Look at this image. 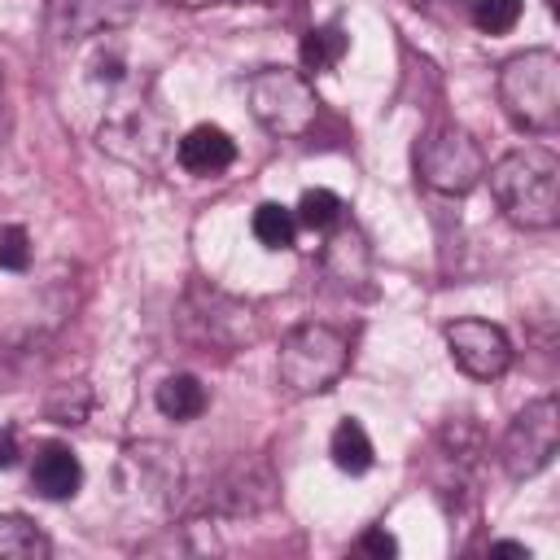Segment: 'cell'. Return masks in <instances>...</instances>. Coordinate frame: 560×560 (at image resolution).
Returning <instances> with one entry per match:
<instances>
[{
  "label": "cell",
  "instance_id": "cell-1",
  "mask_svg": "<svg viewBox=\"0 0 560 560\" xmlns=\"http://www.w3.org/2000/svg\"><path fill=\"white\" fill-rule=\"evenodd\" d=\"M490 192L516 228H556L560 223V158L547 144H525L503 153L490 166Z\"/></svg>",
  "mask_w": 560,
  "mask_h": 560
},
{
  "label": "cell",
  "instance_id": "cell-2",
  "mask_svg": "<svg viewBox=\"0 0 560 560\" xmlns=\"http://www.w3.org/2000/svg\"><path fill=\"white\" fill-rule=\"evenodd\" d=\"M499 105L529 131L551 136L560 127V57L551 48H525L499 66Z\"/></svg>",
  "mask_w": 560,
  "mask_h": 560
},
{
  "label": "cell",
  "instance_id": "cell-3",
  "mask_svg": "<svg viewBox=\"0 0 560 560\" xmlns=\"http://www.w3.org/2000/svg\"><path fill=\"white\" fill-rule=\"evenodd\" d=\"M350 363V341L332 324H298L280 341L276 376L289 394H319L328 389Z\"/></svg>",
  "mask_w": 560,
  "mask_h": 560
},
{
  "label": "cell",
  "instance_id": "cell-4",
  "mask_svg": "<svg viewBox=\"0 0 560 560\" xmlns=\"http://www.w3.org/2000/svg\"><path fill=\"white\" fill-rule=\"evenodd\" d=\"M416 175H420L424 188L459 197V192H468V188L481 184V175H486V153H481V144H477L464 127L438 122V127H429V131L416 140Z\"/></svg>",
  "mask_w": 560,
  "mask_h": 560
},
{
  "label": "cell",
  "instance_id": "cell-5",
  "mask_svg": "<svg viewBox=\"0 0 560 560\" xmlns=\"http://www.w3.org/2000/svg\"><path fill=\"white\" fill-rule=\"evenodd\" d=\"M249 109L254 118L271 131V136H284V140H298L315 127V114H319V101H315V88L306 83L302 70H289V66H267L249 79Z\"/></svg>",
  "mask_w": 560,
  "mask_h": 560
},
{
  "label": "cell",
  "instance_id": "cell-6",
  "mask_svg": "<svg viewBox=\"0 0 560 560\" xmlns=\"http://www.w3.org/2000/svg\"><path fill=\"white\" fill-rule=\"evenodd\" d=\"M556 446H560V407L547 394V398L525 402L512 416V424L499 442V464L512 481H525V477L542 472L556 459Z\"/></svg>",
  "mask_w": 560,
  "mask_h": 560
},
{
  "label": "cell",
  "instance_id": "cell-7",
  "mask_svg": "<svg viewBox=\"0 0 560 560\" xmlns=\"http://www.w3.org/2000/svg\"><path fill=\"white\" fill-rule=\"evenodd\" d=\"M446 350H451L455 368L477 376V381H494V376H503L512 368V341L490 319H455V324H446Z\"/></svg>",
  "mask_w": 560,
  "mask_h": 560
},
{
  "label": "cell",
  "instance_id": "cell-8",
  "mask_svg": "<svg viewBox=\"0 0 560 560\" xmlns=\"http://www.w3.org/2000/svg\"><path fill=\"white\" fill-rule=\"evenodd\" d=\"M136 13H140V0H48L44 26L52 39L79 44V39H92V35L136 22Z\"/></svg>",
  "mask_w": 560,
  "mask_h": 560
},
{
  "label": "cell",
  "instance_id": "cell-9",
  "mask_svg": "<svg viewBox=\"0 0 560 560\" xmlns=\"http://www.w3.org/2000/svg\"><path fill=\"white\" fill-rule=\"evenodd\" d=\"M101 149H109L131 166H153L158 153L166 149V136H162V122L140 105L131 114H114L109 122H101Z\"/></svg>",
  "mask_w": 560,
  "mask_h": 560
},
{
  "label": "cell",
  "instance_id": "cell-10",
  "mask_svg": "<svg viewBox=\"0 0 560 560\" xmlns=\"http://www.w3.org/2000/svg\"><path fill=\"white\" fill-rule=\"evenodd\" d=\"M175 158H179V166H184L188 175H206V179H210V175H223V171L236 162V140H232L223 127L201 122V127L184 131Z\"/></svg>",
  "mask_w": 560,
  "mask_h": 560
},
{
  "label": "cell",
  "instance_id": "cell-11",
  "mask_svg": "<svg viewBox=\"0 0 560 560\" xmlns=\"http://www.w3.org/2000/svg\"><path fill=\"white\" fill-rule=\"evenodd\" d=\"M31 486L35 494L44 499H74L79 486H83V464L70 446L61 442H44L35 451V464H31Z\"/></svg>",
  "mask_w": 560,
  "mask_h": 560
},
{
  "label": "cell",
  "instance_id": "cell-12",
  "mask_svg": "<svg viewBox=\"0 0 560 560\" xmlns=\"http://www.w3.org/2000/svg\"><path fill=\"white\" fill-rule=\"evenodd\" d=\"M153 402H158V411L166 420H197L206 411V385L197 376H188V372H175V376H166L158 385Z\"/></svg>",
  "mask_w": 560,
  "mask_h": 560
},
{
  "label": "cell",
  "instance_id": "cell-13",
  "mask_svg": "<svg viewBox=\"0 0 560 560\" xmlns=\"http://www.w3.org/2000/svg\"><path fill=\"white\" fill-rule=\"evenodd\" d=\"M324 262H328V276L337 280V284H359L363 276H368V249H363V241H359V232H350V228H332V241H328V249H324Z\"/></svg>",
  "mask_w": 560,
  "mask_h": 560
},
{
  "label": "cell",
  "instance_id": "cell-14",
  "mask_svg": "<svg viewBox=\"0 0 560 560\" xmlns=\"http://www.w3.org/2000/svg\"><path fill=\"white\" fill-rule=\"evenodd\" d=\"M328 455H332V464H337L341 472H350V477L368 472V468H372V438H368V429H363L354 416H346V420L332 429V438H328Z\"/></svg>",
  "mask_w": 560,
  "mask_h": 560
},
{
  "label": "cell",
  "instance_id": "cell-15",
  "mask_svg": "<svg viewBox=\"0 0 560 560\" xmlns=\"http://www.w3.org/2000/svg\"><path fill=\"white\" fill-rule=\"evenodd\" d=\"M52 542L44 538V529H35L26 516L0 512V560H44Z\"/></svg>",
  "mask_w": 560,
  "mask_h": 560
},
{
  "label": "cell",
  "instance_id": "cell-16",
  "mask_svg": "<svg viewBox=\"0 0 560 560\" xmlns=\"http://www.w3.org/2000/svg\"><path fill=\"white\" fill-rule=\"evenodd\" d=\"M346 31L337 26V22H328V26H311L306 35H302V70L306 74H324V70H332L341 57H346Z\"/></svg>",
  "mask_w": 560,
  "mask_h": 560
},
{
  "label": "cell",
  "instance_id": "cell-17",
  "mask_svg": "<svg viewBox=\"0 0 560 560\" xmlns=\"http://www.w3.org/2000/svg\"><path fill=\"white\" fill-rule=\"evenodd\" d=\"M249 228H254L258 245H267V249H289L293 236H298V219H293V210H284L280 201H262V206L254 210Z\"/></svg>",
  "mask_w": 560,
  "mask_h": 560
},
{
  "label": "cell",
  "instance_id": "cell-18",
  "mask_svg": "<svg viewBox=\"0 0 560 560\" xmlns=\"http://www.w3.org/2000/svg\"><path fill=\"white\" fill-rule=\"evenodd\" d=\"M293 219H298L302 228H311V232H332V228L341 223V197L328 192V188H306Z\"/></svg>",
  "mask_w": 560,
  "mask_h": 560
},
{
  "label": "cell",
  "instance_id": "cell-19",
  "mask_svg": "<svg viewBox=\"0 0 560 560\" xmlns=\"http://www.w3.org/2000/svg\"><path fill=\"white\" fill-rule=\"evenodd\" d=\"M525 13V0H477L472 4V22L486 35H508Z\"/></svg>",
  "mask_w": 560,
  "mask_h": 560
},
{
  "label": "cell",
  "instance_id": "cell-20",
  "mask_svg": "<svg viewBox=\"0 0 560 560\" xmlns=\"http://www.w3.org/2000/svg\"><path fill=\"white\" fill-rule=\"evenodd\" d=\"M92 411V389L88 385H61L48 398V420L52 424H83Z\"/></svg>",
  "mask_w": 560,
  "mask_h": 560
},
{
  "label": "cell",
  "instance_id": "cell-21",
  "mask_svg": "<svg viewBox=\"0 0 560 560\" xmlns=\"http://www.w3.org/2000/svg\"><path fill=\"white\" fill-rule=\"evenodd\" d=\"M0 267L26 271L31 267V236L22 223H0Z\"/></svg>",
  "mask_w": 560,
  "mask_h": 560
},
{
  "label": "cell",
  "instance_id": "cell-22",
  "mask_svg": "<svg viewBox=\"0 0 560 560\" xmlns=\"http://www.w3.org/2000/svg\"><path fill=\"white\" fill-rule=\"evenodd\" d=\"M359 551H368V556H394L398 542H394V534H389L385 525H372V529L359 538Z\"/></svg>",
  "mask_w": 560,
  "mask_h": 560
},
{
  "label": "cell",
  "instance_id": "cell-23",
  "mask_svg": "<svg viewBox=\"0 0 560 560\" xmlns=\"http://www.w3.org/2000/svg\"><path fill=\"white\" fill-rule=\"evenodd\" d=\"M13 464H18V433L0 429V468H13Z\"/></svg>",
  "mask_w": 560,
  "mask_h": 560
},
{
  "label": "cell",
  "instance_id": "cell-24",
  "mask_svg": "<svg viewBox=\"0 0 560 560\" xmlns=\"http://www.w3.org/2000/svg\"><path fill=\"white\" fill-rule=\"evenodd\" d=\"M490 551H499V556H525L529 560V547L525 542H490Z\"/></svg>",
  "mask_w": 560,
  "mask_h": 560
},
{
  "label": "cell",
  "instance_id": "cell-25",
  "mask_svg": "<svg viewBox=\"0 0 560 560\" xmlns=\"http://www.w3.org/2000/svg\"><path fill=\"white\" fill-rule=\"evenodd\" d=\"M166 4H184V9H201V4H228V0H166Z\"/></svg>",
  "mask_w": 560,
  "mask_h": 560
}]
</instances>
